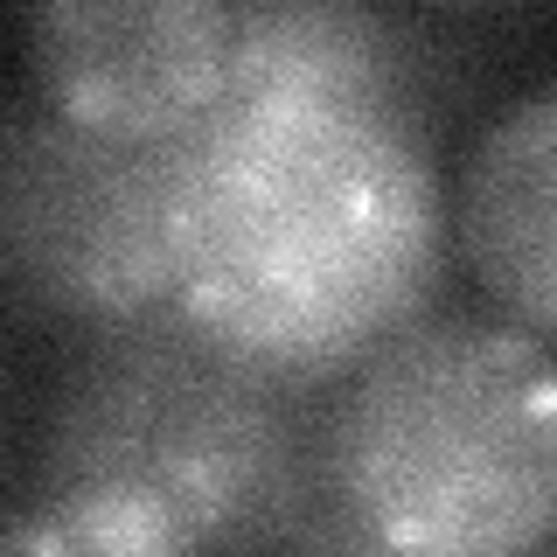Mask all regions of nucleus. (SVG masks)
<instances>
[{"label":"nucleus","instance_id":"1","mask_svg":"<svg viewBox=\"0 0 557 557\" xmlns=\"http://www.w3.org/2000/svg\"><path fill=\"white\" fill-rule=\"evenodd\" d=\"M446 209L405 112L231 104L188 133L182 307L286 383L362 370L425 321Z\"/></svg>","mask_w":557,"mask_h":557},{"label":"nucleus","instance_id":"2","mask_svg":"<svg viewBox=\"0 0 557 557\" xmlns=\"http://www.w3.org/2000/svg\"><path fill=\"white\" fill-rule=\"evenodd\" d=\"M321 487L397 557H536L557 536V348L516 321H411L348 383Z\"/></svg>","mask_w":557,"mask_h":557},{"label":"nucleus","instance_id":"3","mask_svg":"<svg viewBox=\"0 0 557 557\" xmlns=\"http://www.w3.org/2000/svg\"><path fill=\"white\" fill-rule=\"evenodd\" d=\"M313 446L286 376L188 307L98 327L49 418V495L126 502L196 550L265 544L300 502Z\"/></svg>","mask_w":557,"mask_h":557},{"label":"nucleus","instance_id":"4","mask_svg":"<svg viewBox=\"0 0 557 557\" xmlns=\"http://www.w3.org/2000/svg\"><path fill=\"white\" fill-rule=\"evenodd\" d=\"M188 133L133 139L49 104L0 133V265L42 307L119 327L182 307Z\"/></svg>","mask_w":557,"mask_h":557},{"label":"nucleus","instance_id":"5","mask_svg":"<svg viewBox=\"0 0 557 557\" xmlns=\"http://www.w3.org/2000/svg\"><path fill=\"white\" fill-rule=\"evenodd\" d=\"M28 63L49 112L133 139H182L231 91V8L42 0L28 14Z\"/></svg>","mask_w":557,"mask_h":557},{"label":"nucleus","instance_id":"6","mask_svg":"<svg viewBox=\"0 0 557 557\" xmlns=\"http://www.w3.org/2000/svg\"><path fill=\"white\" fill-rule=\"evenodd\" d=\"M460 244L522 335L557 348V84H536L474 139Z\"/></svg>","mask_w":557,"mask_h":557},{"label":"nucleus","instance_id":"7","mask_svg":"<svg viewBox=\"0 0 557 557\" xmlns=\"http://www.w3.org/2000/svg\"><path fill=\"white\" fill-rule=\"evenodd\" d=\"M231 104H391L397 35L383 14L348 0H251L231 8Z\"/></svg>","mask_w":557,"mask_h":557},{"label":"nucleus","instance_id":"8","mask_svg":"<svg viewBox=\"0 0 557 557\" xmlns=\"http://www.w3.org/2000/svg\"><path fill=\"white\" fill-rule=\"evenodd\" d=\"M0 557H202L188 536L168 522L126 509V502H84V495H49L0 522Z\"/></svg>","mask_w":557,"mask_h":557}]
</instances>
